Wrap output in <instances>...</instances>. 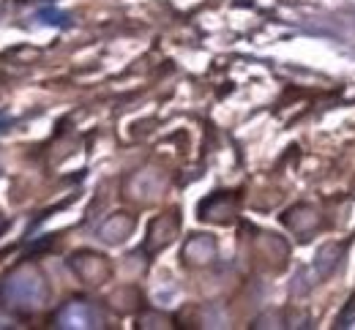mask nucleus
Masks as SVG:
<instances>
[{"label":"nucleus","instance_id":"nucleus-5","mask_svg":"<svg viewBox=\"0 0 355 330\" xmlns=\"http://www.w3.org/2000/svg\"><path fill=\"white\" fill-rule=\"evenodd\" d=\"M178 235V213H167V216H159V219H153L150 221V227H148V237H145V251H159V248H164V246H170L173 243V237Z\"/></svg>","mask_w":355,"mask_h":330},{"label":"nucleus","instance_id":"nucleus-7","mask_svg":"<svg viewBox=\"0 0 355 330\" xmlns=\"http://www.w3.org/2000/svg\"><path fill=\"white\" fill-rule=\"evenodd\" d=\"M134 230V219L129 213H115V216H110L101 227H98V237L104 240V243H121L123 237H129Z\"/></svg>","mask_w":355,"mask_h":330},{"label":"nucleus","instance_id":"nucleus-8","mask_svg":"<svg viewBox=\"0 0 355 330\" xmlns=\"http://www.w3.org/2000/svg\"><path fill=\"white\" fill-rule=\"evenodd\" d=\"M0 230H3V219H0Z\"/></svg>","mask_w":355,"mask_h":330},{"label":"nucleus","instance_id":"nucleus-1","mask_svg":"<svg viewBox=\"0 0 355 330\" xmlns=\"http://www.w3.org/2000/svg\"><path fill=\"white\" fill-rule=\"evenodd\" d=\"M0 295L6 306L14 311H39L49 297V286H46L44 273L36 265L22 262L6 276Z\"/></svg>","mask_w":355,"mask_h":330},{"label":"nucleus","instance_id":"nucleus-4","mask_svg":"<svg viewBox=\"0 0 355 330\" xmlns=\"http://www.w3.org/2000/svg\"><path fill=\"white\" fill-rule=\"evenodd\" d=\"M71 271L83 279L85 284H101L110 279V262L101 257V254H93V251H80L69 259Z\"/></svg>","mask_w":355,"mask_h":330},{"label":"nucleus","instance_id":"nucleus-3","mask_svg":"<svg viewBox=\"0 0 355 330\" xmlns=\"http://www.w3.org/2000/svg\"><path fill=\"white\" fill-rule=\"evenodd\" d=\"M238 213V199L227 191H216L208 199L200 202V219L202 221H214V224H230Z\"/></svg>","mask_w":355,"mask_h":330},{"label":"nucleus","instance_id":"nucleus-6","mask_svg":"<svg viewBox=\"0 0 355 330\" xmlns=\"http://www.w3.org/2000/svg\"><path fill=\"white\" fill-rule=\"evenodd\" d=\"M216 257V240L211 235H191L183 246V262L186 265H208Z\"/></svg>","mask_w":355,"mask_h":330},{"label":"nucleus","instance_id":"nucleus-2","mask_svg":"<svg viewBox=\"0 0 355 330\" xmlns=\"http://www.w3.org/2000/svg\"><path fill=\"white\" fill-rule=\"evenodd\" d=\"M58 328H101L104 317L90 300H69L58 314H55Z\"/></svg>","mask_w":355,"mask_h":330}]
</instances>
